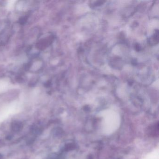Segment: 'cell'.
I'll list each match as a JSON object with an SVG mask.
<instances>
[{
	"label": "cell",
	"instance_id": "6da1fadb",
	"mask_svg": "<svg viewBox=\"0 0 159 159\" xmlns=\"http://www.w3.org/2000/svg\"><path fill=\"white\" fill-rule=\"evenodd\" d=\"M23 125L21 122L15 121L12 123L11 128L14 132H19L23 128Z\"/></svg>",
	"mask_w": 159,
	"mask_h": 159
},
{
	"label": "cell",
	"instance_id": "7a4b0ae2",
	"mask_svg": "<svg viewBox=\"0 0 159 159\" xmlns=\"http://www.w3.org/2000/svg\"><path fill=\"white\" fill-rule=\"evenodd\" d=\"M0 159H3L2 156L1 155H0Z\"/></svg>",
	"mask_w": 159,
	"mask_h": 159
}]
</instances>
